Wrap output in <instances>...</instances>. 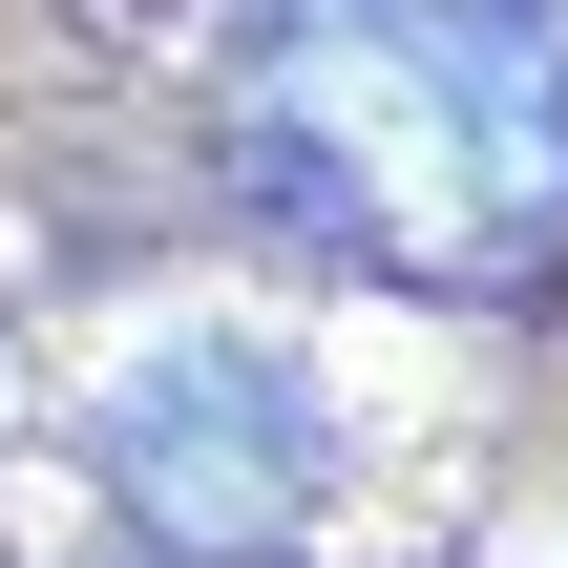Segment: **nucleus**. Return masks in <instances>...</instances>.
Masks as SVG:
<instances>
[{
    "instance_id": "2",
    "label": "nucleus",
    "mask_w": 568,
    "mask_h": 568,
    "mask_svg": "<svg viewBox=\"0 0 568 568\" xmlns=\"http://www.w3.org/2000/svg\"><path fill=\"white\" fill-rule=\"evenodd\" d=\"M105 485L169 527V548L253 568L316 527V485H337V422H316V379L274 358V337H169V358H126L105 379Z\"/></svg>"
},
{
    "instance_id": "1",
    "label": "nucleus",
    "mask_w": 568,
    "mask_h": 568,
    "mask_svg": "<svg viewBox=\"0 0 568 568\" xmlns=\"http://www.w3.org/2000/svg\"><path fill=\"white\" fill-rule=\"evenodd\" d=\"M232 190L358 274H548L568 21L548 0H274L232 42Z\"/></svg>"
}]
</instances>
